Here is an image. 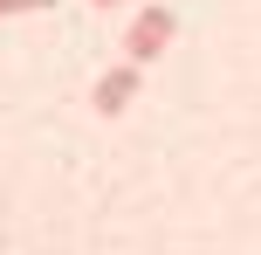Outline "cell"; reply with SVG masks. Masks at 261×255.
<instances>
[{
  "mask_svg": "<svg viewBox=\"0 0 261 255\" xmlns=\"http://www.w3.org/2000/svg\"><path fill=\"white\" fill-rule=\"evenodd\" d=\"M172 35H179V14H172L165 0H144L138 21L124 28V62H138V69H144V62H158V55L172 49Z\"/></svg>",
  "mask_w": 261,
  "mask_h": 255,
  "instance_id": "cell-1",
  "label": "cell"
},
{
  "mask_svg": "<svg viewBox=\"0 0 261 255\" xmlns=\"http://www.w3.org/2000/svg\"><path fill=\"white\" fill-rule=\"evenodd\" d=\"M138 83H144V69H138V62H117V69H103V76H96V90H90L96 118H124V110L138 104Z\"/></svg>",
  "mask_w": 261,
  "mask_h": 255,
  "instance_id": "cell-2",
  "label": "cell"
},
{
  "mask_svg": "<svg viewBox=\"0 0 261 255\" xmlns=\"http://www.w3.org/2000/svg\"><path fill=\"white\" fill-rule=\"evenodd\" d=\"M35 7H55V0H0V21L7 14H35Z\"/></svg>",
  "mask_w": 261,
  "mask_h": 255,
  "instance_id": "cell-3",
  "label": "cell"
},
{
  "mask_svg": "<svg viewBox=\"0 0 261 255\" xmlns=\"http://www.w3.org/2000/svg\"><path fill=\"white\" fill-rule=\"evenodd\" d=\"M96 7H124V0H96Z\"/></svg>",
  "mask_w": 261,
  "mask_h": 255,
  "instance_id": "cell-4",
  "label": "cell"
}]
</instances>
